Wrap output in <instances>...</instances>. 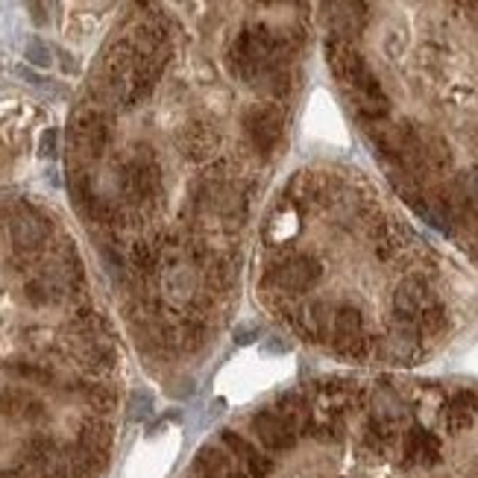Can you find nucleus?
I'll return each mask as SVG.
<instances>
[{
  "label": "nucleus",
  "instance_id": "nucleus-17",
  "mask_svg": "<svg viewBox=\"0 0 478 478\" xmlns=\"http://www.w3.org/2000/svg\"><path fill=\"white\" fill-rule=\"evenodd\" d=\"M217 144V135L212 126H205L200 121H194L186 126V133H182V147L188 150V156L200 159V156H209Z\"/></svg>",
  "mask_w": 478,
  "mask_h": 478
},
{
  "label": "nucleus",
  "instance_id": "nucleus-14",
  "mask_svg": "<svg viewBox=\"0 0 478 478\" xmlns=\"http://www.w3.org/2000/svg\"><path fill=\"white\" fill-rule=\"evenodd\" d=\"M276 414L288 422V426L293 429V434L297 438H302V434H309V426H311V417H314V408L311 402L297 394V390H291V394H282L276 399Z\"/></svg>",
  "mask_w": 478,
  "mask_h": 478
},
{
  "label": "nucleus",
  "instance_id": "nucleus-7",
  "mask_svg": "<svg viewBox=\"0 0 478 478\" xmlns=\"http://www.w3.org/2000/svg\"><path fill=\"white\" fill-rule=\"evenodd\" d=\"M434 300V291L429 285V279L422 276H408L402 285L394 291V317H396V326H417L420 314L426 311Z\"/></svg>",
  "mask_w": 478,
  "mask_h": 478
},
{
  "label": "nucleus",
  "instance_id": "nucleus-26",
  "mask_svg": "<svg viewBox=\"0 0 478 478\" xmlns=\"http://www.w3.org/2000/svg\"><path fill=\"white\" fill-rule=\"evenodd\" d=\"M258 4H265V6H270V4H288V0H258Z\"/></svg>",
  "mask_w": 478,
  "mask_h": 478
},
{
  "label": "nucleus",
  "instance_id": "nucleus-15",
  "mask_svg": "<svg viewBox=\"0 0 478 478\" xmlns=\"http://www.w3.org/2000/svg\"><path fill=\"white\" fill-rule=\"evenodd\" d=\"M396 440H399L396 422H387V420H378V417L367 420V426L361 431V447L373 455H387L396 447Z\"/></svg>",
  "mask_w": 478,
  "mask_h": 478
},
{
  "label": "nucleus",
  "instance_id": "nucleus-12",
  "mask_svg": "<svg viewBox=\"0 0 478 478\" xmlns=\"http://www.w3.org/2000/svg\"><path fill=\"white\" fill-rule=\"evenodd\" d=\"M367 0H329V24L335 39L350 41L367 27Z\"/></svg>",
  "mask_w": 478,
  "mask_h": 478
},
{
  "label": "nucleus",
  "instance_id": "nucleus-18",
  "mask_svg": "<svg viewBox=\"0 0 478 478\" xmlns=\"http://www.w3.org/2000/svg\"><path fill=\"white\" fill-rule=\"evenodd\" d=\"M370 417H378V420H387V422H396L405 417V402L399 399V394L394 387H378L373 394V411Z\"/></svg>",
  "mask_w": 478,
  "mask_h": 478
},
{
  "label": "nucleus",
  "instance_id": "nucleus-25",
  "mask_svg": "<svg viewBox=\"0 0 478 478\" xmlns=\"http://www.w3.org/2000/svg\"><path fill=\"white\" fill-rule=\"evenodd\" d=\"M458 4H461L464 9H470V13L478 15V0H458Z\"/></svg>",
  "mask_w": 478,
  "mask_h": 478
},
{
  "label": "nucleus",
  "instance_id": "nucleus-4",
  "mask_svg": "<svg viewBox=\"0 0 478 478\" xmlns=\"http://www.w3.org/2000/svg\"><path fill=\"white\" fill-rule=\"evenodd\" d=\"M112 141V117L100 106H85L71 121V147L80 159H100Z\"/></svg>",
  "mask_w": 478,
  "mask_h": 478
},
{
  "label": "nucleus",
  "instance_id": "nucleus-21",
  "mask_svg": "<svg viewBox=\"0 0 478 478\" xmlns=\"http://www.w3.org/2000/svg\"><path fill=\"white\" fill-rule=\"evenodd\" d=\"M27 9H30V15L36 24H48V6H45V0H27Z\"/></svg>",
  "mask_w": 478,
  "mask_h": 478
},
{
  "label": "nucleus",
  "instance_id": "nucleus-11",
  "mask_svg": "<svg viewBox=\"0 0 478 478\" xmlns=\"http://www.w3.org/2000/svg\"><path fill=\"white\" fill-rule=\"evenodd\" d=\"M253 431H256L258 443H262V447L270 449V452H291L293 447H297V440H300L288 422L276 414L274 405L262 408L253 417Z\"/></svg>",
  "mask_w": 478,
  "mask_h": 478
},
{
  "label": "nucleus",
  "instance_id": "nucleus-3",
  "mask_svg": "<svg viewBox=\"0 0 478 478\" xmlns=\"http://www.w3.org/2000/svg\"><path fill=\"white\" fill-rule=\"evenodd\" d=\"M320 270H323L320 262L309 253L279 256L276 262L267 267L265 285L279 293H306L309 288L317 285Z\"/></svg>",
  "mask_w": 478,
  "mask_h": 478
},
{
  "label": "nucleus",
  "instance_id": "nucleus-1",
  "mask_svg": "<svg viewBox=\"0 0 478 478\" xmlns=\"http://www.w3.org/2000/svg\"><path fill=\"white\" fill-rule=\"evenodd\" d=\"M291 50L293 45L291 39H285V32L267 24H249L238 32L230 53H226V62H230L232 77H238L249 89H258V83L274 68H288Z\"/></svg>",
  "mask_w": 478,
  "mask_h": 478
},
{
  "label": "nucleus",
  "instance_id": "nucleus-23",
  "mask_svg": "<svg viewBox=\"0 0 478 478\" xmlns=\"http://www.w3.org/2000/svg\"><path fill=\"white\" fill-rule=\"evenodd\" d=\"M18 74H21V77H24L27 83H32V85H45V80H41L36 71H30V68H18Z\"/></svg>",
  "mask_w": 478,
  "mask_h": 478
},
{
  "label": "nucleus",
  "instance_id": "nucleus-8",
  "mask_svg": "<svg viewBox=\"0 0 478 478\" xmlns=\"http://www.w3.org/2000/svg\"><path fill=\"white\" fill-rule=\"evenodd\" d=\"M221 447L232 455V461L241 466V473L247 478H267L270 470H274V461H270V455H265L262 449L256 447V443H249L241 431L235 429H223L221 434Z\"/></svg>",
  "mask_w": 478,
  "mask_h": 478
},
{
  "label": "nucleus",
  "instance_id": "nucleus-20",
  "mask_svg": "<svg viewBox=\"0 0 478 478\" xmlns=\"http://www.w3.org/2000/svg\"><path fill=\"white\" fill-rule=\"evenodd\" d=\"M56 141H59L56 129H45V133H41V141H39V156L41 159H53V156H56Z\"/></svg>",
  "mask_w": 478,
  "mask_h": 478
},
{
  "label": "nucleus",
  "instance_id": "nucleus-9",
  "mask_svg": "<svg viewBox=\"0 0 478 478\" xmlns=\"http://www.w3.org/2000/svg\"><path fill=\"white\" fill-rule=\"evenodd\" d=\"M346 91H350L358 115L367 117V121H385V117H387L390 100H387V94L382 89V83L373 77L370 68H367L361 77H355L350 85H346Z\"/></svg>",
  "mask_w": 478,
  "mask_h": 478
},
{
  "label": "nucleus",
  "instance_id": "nucleus-19",
  "mask_svg": "<svg viewBox=\"0 0 478 478\" xmlns=\"http://www.w3.org/2000/svg\"><path fill=\"white\" fill-rule=\"evenodd\" d=\"M24 56H27V62H30V65H36V68H50V65H53L50 48H48L41 39H30V41H27Z\"/></svg>",
  "mask_w": 478,
  "mask_h": 478
},
{
  "label": "nucleus",
  "instance_id": "nucleus-10",
  "mask_svg": "<svg viewBox=\"0 0 478 478\" xmlns=\"http://www.w3.org/2000/svg\"><path fill=\"white\" fill-rule=\"evenodd\" d=\"M399 447H402V464L408 470H431V466L440 464V440L422 426H411L402 434Z\"/></svg>",
  "mask_w": 478,
  "mask_h": 478
},
{
  "label": "nucleus",
  "instance_id": "nucleus-13",
  "mask_svg": "<svg viewBox=\"0 0 478 478\" xmlns=\"http://www.w3.org/2000/svg\"><path fill=\"white\" fill-rule=\"evenodd\" d=\"M475 417H478V390H470V387H461V390H455V394H449L440 408L443 429L452 434L466 431L475 422Z\"/></svg>",
  "mask_w": 478,
  "mask_h": 478
},
{
  "label": "nucleus",
  "instance_id": "nucleus-2",
  "mask_svg": "<svg viewBox=\"0 0 478 478\" xmlns=\"http://www.w3.org/2000/svg\"><path fill=\"white\" fill-rule=\"evenodd\" d=\"M147 147H141V153L129 156L121 173H117V188H121V197L133 205H144L153 203L161 194V170L156 165V159L144 153Z\"/></svg>",
  "mask_w": 478,
  "mask_h": 478
},
{
  "label": "nucleus",
  "instance_id": "nucleus-24",
  "mask_svg": "<svg viewBox=\"0 0 478 478\" xmlns=\"http://www.w3.org/2000/svg\"><path fill=\"white\" fill-rule=\"evenodd\" d=\"M235 338H238V343H247V341H256L258 332H256V329H241V332L235 335Z\"/></svg>",
  "mask_w": 478,
  "mask_h": 478
},
{
  "label": "nucleus",
  "instance_id": "nucleus-16",
  "mask_svg": "<svg viewBox=\"0 0 478 478\" xmlns=\"http://www.w3.org/2000/svg\"><path fill=\"white\" fill-rule=\"evenodd\" d=\"M420 343H422V338L414 326H396L387 338V352L394 361H414V358L420 355Z\"/></svg>",
  "mask_w": 478,
  "mask_h": 478
},
{
  "label": "nucleus",
  "instance_id": "nucleus-5",
  "mask_svg": "<svg viewBox=\"0 0 478 478\" xmlns=\"http://www.w3.org/2000/svg\"><path fill=\"white\" fill-rule=\"evenodd\" d=\"M329 343L335 346V352H341L343 358H364L370 350V341L364 335V314L352 302H335L332 314V332Z\"/></svg>",
  "mask_w": 478,
  "mask_h": 478
},
{
  "label": "nucleus",
  "instance_id": "nucleus-22",
  "mask_svg": "<svg viewBox=\"0 0 478 478\" xmlns=\"http://www.w3.org/2000/svg\"><path fill=\"white\" fill-rule=\"evenodd\" d=\"M466 205L478 212V168H475L473 177L466 179Z\"/></svg>",
  "mask_w": 478,
  "mask_h": 478
},
{
  "label": "nucleus",
  "instance_id": "nucleus-6",
  "mask_svg": "<svg viewBox=\"0 0 478 478\" xmlns=\"http://www.w3.org/2000/svg\"><path fill=\"white\" fill-rule=\"evenodd\" d=\"M282 126H285V117L276 106H253L249 112L244 115V129L249 135V144L258 156H270L279 144L282 138Z\"/></svg>",
  "mask_w": 478,
  "mask_h": 478
}]
</instances>
